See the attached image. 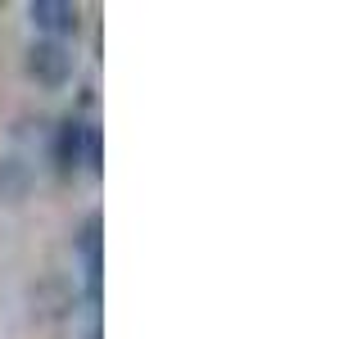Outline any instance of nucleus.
I'll return each instance as SVG.
<instances>
[{
    "label": "nucleus",
    "mask_w": 362,
    "mask_h": 339,
    "mask_svg": "<svg viewBox=\"0 0 362 339\" xmlns=\"http://www.w3.org/2000/svg\"><path fill=\"white\" fill-rule=\"evenodd\" d=\"M28 73L37 77L41 86H64L68 77H73V54H68L59 41H37L28 50Z\"/></svg>",
    "instance_id": "obj_1"
},
{
    "label": "nucleus",
    "mask_w": 362,
    "mask_h": 339,
    "mask_svg": "<svg viewBox=\"0 0 362 339\" xmlns=\"http://www.w3.org/2000/svg\"><path fill=\"white\" fill-rule=\"evenodd\" d=\"M28 14H32V23H37L41 32H50V37H68V32H77V5H73V0H37Z\"/></svg>",
    "instance_id": "obj_2"
},
{
    "label": "nucleus",
    "mask_w": 362,
    "mask_h": 339,
    "mask_svg": "<svg viewBox=\"0 0 362 339\" xmlns=\"http://www.w3.org/2000/svg\"><path fill=\"white\" fill-rule=\"evenodd\" d=\"M86 150H90V127L77 118H68L59 127V141H54V158H59L64 172H73L77 163H86Z\"/></svg>",
    "instance_id": "obj_3"
},
{
    "label": "nucleus",
    "mask_w": 362,
    "mask_h": 339,
    "mask_svg": "<svg viewBox=\"0 0 362 339\" xmlns=\"http://www.w3.org/2000/svg\"><path fill=\"white\" fill-rule=\"evenodd\" d=\"M23 186H28V172H23L14 158H5V163H0V199H18Z\"/></svg>",
    "instance_id": "obj_4"
}]
</instances>
